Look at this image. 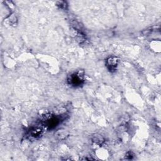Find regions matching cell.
Wrapping results in <instances>:
<instances>
[{
    "label": "cell",
    "mask_w": 161,
    "mask_h": 161,
    "mask_svg": "<svg viewBox=\"0 0 161 161\" xmlns=\"http://www.w3.org/2000/svg\"><path fill=\"white\" fill-rule=\"evenodd\" d=\"M118 59L116 57H110L109 59H108V60L106 61V64H107V67L108 68V69L110 71H115L116 67L118 65Z\"/></svg>",
    "instance_id": "2"
},
{
    "label": "cell",
    "mask_w": 161,
    "mask_h": 161,
    "mask_svg": "<svg viewBox=\"0 0 161 161\" xmlns=\"http://www.w3.org/2000/svg\"><path fill=\"white\" fill-rule=\"evenodd\" d=\"M59 3H60L59 5H58L59 6H60L61 8H66V3L64 2H59Z\"/></svg>",
    "instance_id": "5"
},
{
    "label": "cell",
    "mask_w": 161,
    "mask_h": 161,
    "mask_svg": "<svg viewBox=\"0 0 161 161\" xmlns=\"http://www.w3.org/2000/svg\"><path fill=\"white\" fill-rule=\"evenodd\" d=\"M68 82L73 86H79L84 83L83 76L80 72L73 74L69 77Z\"/></svg>",
    "instance_id": "1"
},
{
    "label": "cell",
    "mask_w": 161,
    "mask_h": 161,
    "mask_svg": "<svg viewBox=\"0 0 161 161\" xmlns=\"http://www.w3.org/2000/svg\"><path fill=\"white\" fill-rule=\"evenodd\" d=\"M93 142L97 144H102L103 142V138L101 137V136H96L95 137L94 140H93Z\"/></svg>",
    "instance_id": "4"
},
{
    "label": "cell",
    "mask_w": 161,
    "mask_h": 161,
    "mask_svg": "<svg viewBox=\"0 0 161 161\" xmlns=\"http://www.w3.org/2000/svg\"><path fill=\"white\" fill-rule=\"evenodd\" d=\"M42 132H43V130L41 127H33L31 130H30L29 136L32 138L37 139L42 135Z\"/></svg>",
    "instance_id": "3"
}]
</instances>
